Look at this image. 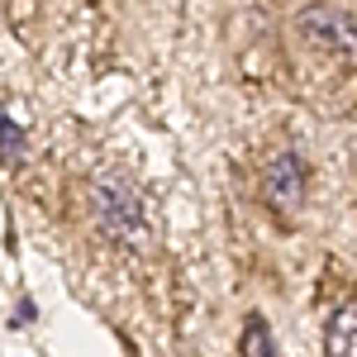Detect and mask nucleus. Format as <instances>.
Returning a JSON list of instances; mask_svg holds the SVG:
<instances>
[{
  "label": "nucleus",
  "instance_id": "obj_1",
  "mask_svg": "<svg viewBox=\"0 0 357 357\" xmlns=\"http://www.w3.org/2000/svg\"><path fill=\"white\" fill-rule=\"evenodd\" d=\"M91 215H96V229L119 248H138L143 229H148L143 195H138L134 181L119 176V172H100V176L91 181Z\"/></svg>",
  "mask_w": 357,
  "mask_h": 357
},
{
  "label": "nucleus",
  "instance_id": "obj_2",
  "mask_svg": "<svg viewBox=\"0 0 357 357\" xmlns=\"http://www.w3.org/2000/svg\"><path fill=\"white\" fill-rule=\"evenodd\" d=\"M296 33L333 62H357V20L338 5H305L296 15Z\"/></svg>",
  "mask_w": 357,
  "mask_h": 357
},
{
  "label": "nucleus",
  "instance_id": "obj_3",
  "mask_svg": "<svg viewBox=\"0 0 357 357\" xmlns=\"http://www.w3.org/2000/svg\"><path fill=\"white\" fill-rule=\"evenodd\" d=\"M305 195H310V167L296 148H286V153H276L267 172H262V205L272 210L276 220H291V215H301Z\"/></svg>",
  "mask_w": 357,
  "mask_h": 357
},
{
  "label": "nucleus",
  "instance_id": "obj_4",
  "mask_svg": "<svg viewBox=\"0 0 357 357\" xmlns=\"http://www.w3.org/2000/svg\"><path fill=\"white\" fill-rule=\"evenodd\" d=\"M324 357H357V301H343L324 319Z\"/></svg>",
  "mask_w": 357,
  "mask_h": 357
},
{
  "label": "nucleus",
  "instance_id": "obj_5",
  "mask_svg": "<svg viewBox=\"0 0 357 357\" xmlns=\"http://www.w3.org/2000/svg\"><path fill=\"white\" fill-rule=\"evenodd\" d=\"M238 357H281L276 348V333L267 324V314L262 310H252L243 319V333H238Z\"/></svg>",
  "mask_w": 357,
  "mask_h": 357
},
{
  "label": "nucleus",
  "instance_id": "obj_6",
  "mask_svg": "<svg viewBox=\"0 0 357 357\" xmlns=\"http://www.w3.org/2000/svg\"><path fill=\"white\" fill-rule=\"evenodd\" d=\"M0 134H5V172H20V162H24V129L15 124V114L0 119Z\"/></svg>",
  "mask_w": 357,
  "mask_h": 357
}]
</instances>
